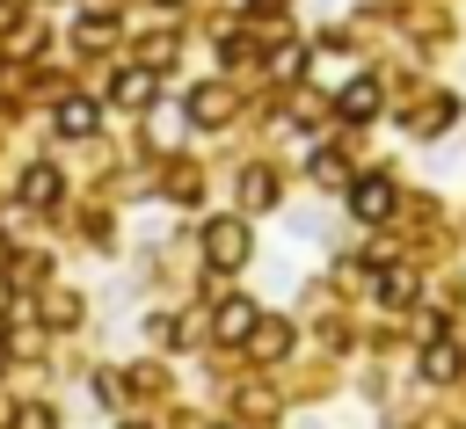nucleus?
<instances>
[{"label":"nucleus","mask_w":466,"mask_h":429,"mask_svg":"<svg viewBox=\"0 0 466 429\" xmlns=\"http://www.w3.org/2000/svg\"><path fill=\"white\" fill-rule=\"evenodd\" d=\"M248 247H255V240H248L240 218H211V225H204V254H211V269H240Z\"/></svg>","instance_id":"f257e3e1"},{"label":"nucleus","mask_w":466,"mask_h":429,"mask_svg":"<svg viewBox=\"0 0 466 429\" xmlns=\"http://www.w3.org/2000/svg\"><path fill=\"white\" fill-rule=\"evenodd\" d=\"M350 211H357L364 225H379V218L393 211V182H386V175H357V182H350Z\"/></svg>","instance_id":"f03ea898"},{"label":"nucleus","mask_w":466,"mask_h":429,"mask_svg":"<svg viewBox=\"0 0 466 429\" xmlns=\"http://www.w3.org/2000/svg\"><path fill=\"white\" fill-rule=\"evenodd\" d=\"M335 116H342V124H371V116H379V80H350V87L335 95Z\"/></svg>","instance_id":"7ed1b4c3"},{"label":"nucleus","mask_w":466,"mask_h":429,"mask_svg":"<svg viewBox=\"0 0 466 429\" xmlns=\"http://www.w3.org/2000/svg\"><path fill=\"white\" fill-rule=\"evenodd\" d=\"M109 102L146 109V102H153V65H124V73H116V87H109Z\"/></svg>","instance_id":"20e7f679"},{"label":"nucleus","mask_w":466,"mask_h":429,"mask_svg":"<svg viewBox=\"0 0 466 429\" xmlns=\"http://www.w3.org/2000/svg\"><path fill=\"white\" fill-rule=\"evenodd\" d=\"M51 124H58V131H66V138H95V124H102V116H95V102H87V95H66V102H58V116H51Z\"/></svg>","instance_id":"39448f33"},{"label":"nucleus","mask_w":466,"mask_h":429,"mask_svg":"<svg viewBox=\"0 0 466 429\" xmlns=\"http://www.w3.org/2000/svg\"><path fill=\"white\" fill-rule=\"evenodd\" d=\"M459 371H466V356H459V342H430V349H422V378H430V385H451Z\"/></svg>","instance_id":"423d86ee"},{"label":"nucleus","mask_w":466,"mask_h":429,"mask_svg":"<svg viewBox=\"0 0 466 429\" xmlns=\"http://www.w3.org/2000/svg\"><path fill=\"white\" fill-rule=\"evenodd\" d=\"M211 327H218V342H248V327H255V305H248V298H226Z\"/></svg>","instance_id":"0eeeda50"},{"label":"nucleus","mask_w":466,"mask_h":429,"mask_svg":"<svg viewBox=\"0 0 466 429\" xmlns=\"http://www.w3.org/2000/svg\"><path fill=\"white\" fill-rule=\"evenodd\" d=\"M22 204L51 211V204H58V175H51V167H29V182H22Z\"/></svg>","instance_id":"6e6552de"},{"label":"nucleus","mask_w":466,"mask_h":429,"mask_svg":"<svg viewBox=\"0 0 466 429\" xmlns=\"http://www.w3.org/2000/svg\"><path fill=\"white\" fill-rule=\"evenodd\" d=\"M189 116L197 124H226V87H197L189 95Z\"/></svg>","instance_id":"1a4fd4ad"},{"label":"nucleus","mask_w":466,"mask_h":429,"mask_svg":"<svg viewBox=\"0 0 466 429\" xmlns=\"http://www.w3.org/2000/svg\"><path fill=\"white\" fill-rule=\"evenodd\" d=\"M240 196H248L255 211H262V204H277V175H269V167H248V182H240Z\"/></svg>","instance_id":"9d476101"},{"label":"nucleus","mask_w":466,"mask_h":429,"mask_svg":"<svg viewBox=\"0 0 466 429\" xmlns=\"http://www.w3.org/2000/svg\"><path fill=\"white\" fill-rule=\"evenodd\" d=\"M109 36H116V22H109V15H80V44H87V51H102Z\"/></svg>","instance_id":"9b49d317"},{"label":"nucleus","mask_w":466,"mask_h":429,"mask_svg":"<svg viewBox=\"0 0 466 429\" xmlns=\"http://www.w3.org/2000/svg\"><path fill=\"white\" fill-rule=\"evenodd\" d=\"M269 65H277V73H299V65H306V51H299V44H277V51H269Z\"/></svg>","instance_id":"f8f14e48"},{"label":"nucleus","mask_w":466,"mask_h":429,"mask_svg":"<svg viewBox=\"0 0 466 429\" xmlns=\"http://www.w3.org/2000/svg\"><path fill=\"white\" fill-rule=\"evenodd\" d=\"M408 291H415V284H408V276H400V269H386V276H379V298H393V305H400V298H408Z\"/></svg>","instance_id":"ddd939ff"},{"label":"nucleus","mask_w":466,"mask_h":429,"mask_svg":"<svg viewBox=\"0 0 466 429\" xmlns=\"http://www.w3.org/2000/svg\"><path fill=\"white\" fill-rule=\"evenodd\" d=\"M313 175L320 182H342V153H313Z\"/></svg>","instance_id":"4468645a"},{"label":"nucleus","mask_w":466,"mask_h":429,"mask_svg":"<svg viewBox=\"0 0 466 429\" xmlns=\"http://www.w3.org/2000/svg\"><path fill=\"white\" fill-rule=\"evenodd\" d=\"M0 334H7V320H0Z\"/></svg>","instance_id":"2eb2a0df"},{"label":"nucleus","mask_w":466,"mask_h":429,"mask_svg":"<svg viewBox=\"0 0 466 429\" xmlns=\"http://www.w3.org/2000/svg\"><path fill=\"white\" fill-rule=\"evenodd\" d=\"M160 7H175V0H160Z\"/></svg>","instance_id":"dca6fc26"}]
</instances>
